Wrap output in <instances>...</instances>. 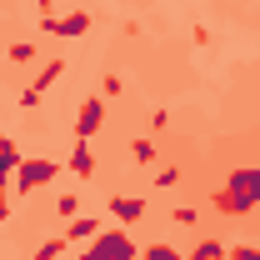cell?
<instances>
[{
    "label": "cell",
    "instance_id": "1",
    "mask_svg": "<svg viewBox=\"0 0 260 260\" xmlns=\"http://www.w3.org/2000/svg\"><path fill=\"white\" fill-rule=\"evenodd\" d=\"M215 205H220V215H245V210H255V205H260V165L235 170L230 185L215 195Z\"/></svg>",
    "mask_w": 260,
    "mask_h": 260
},
{
    "label": "cell",
    "instance_id": "2",
    "mask_svg": "<svg viewBox=\"0 0 260 260\" xmlns=\"http://www.w3.org/2000/svg\"><path fill=\"white\" fill-rule=\"evenodd\" d=\"M90 245H95V250H90L95 260H140V245L130 240L125 230H105V235H95Z\"/></svg>",
    "mask_w": 260,
    "mask_h": 260
},
{
    "label": "cell",
    "instance_id": "3",
    "mask_svg": "<svg viewBox=\"0 0 260 260\" xmlns=\"http://www.w3.org/2000/svg\"><path fill=\"white\" fill-rule=\"evenodd\" d=\"M55 170H60V165L45 160V155H35V160H20V170H15V190L30 195V190H40V185H50V180H55Z\"/></svg>",
    "mask_w": 260,
    "mask_h": 260
},
{
    "label": "cell",
    "instance_id": "4",
    "mask_svg": "<svg viewBox=\"0 0 260 260\" xmlns=\"http://www.w3.org/2000/svg\"><path fill=\"white\" fill-rule=\"evenodd\" d=\"M40 30H45V35H60V40L85 35V30H90V10H75V15H40Z\"/></svg>",
    "mask_w": 260,
    "mask_h": 260
},
{
    "label": "cell",
    "instance_id": "5",
    "mask_svg": "<svg viewBox=\"0 0 260 260\" xmlns=\"http://www.w3.org/2000/svg\"><path fill=\"white\" fill-rule=\"evenodd\" d=\"M100 125H105V100H100V95L80 100V110H75V140H90V135H100Z\"/></svg>",
    "mask_w": 260,
    "mask_h": 260
},
{
    "label": "cell",
    "instance_id": "6",
    "mask_svg": "<svg viewBox=\"0 0 260 260\" xmlns=\"http://www.w3.org/2000/svg\"><path fill=\"white\" fill-rule=\"evenodd\" d=\"M60 70H65V60H60V55H55V60H50V65H45V70H40V75H35V85H30V90H25V95H20V110H35V105L45 100V90H50V85L60 80Z\"/></svg>",
    "mask_w": 260,
    "mask_h": 260
},
{
    "label": "cell",
    "instance_id": "7",
    "mask_svg": "<svg viewBox=\"0 0 260 260\" xmlns=\"http://www.w3.org/2000/svg\"><path fill=\"white\" fill-rule=\"evenodd\" d=\"M110 210H115L120 225H135V220L145 215V200H140V195H110Z\"/></svg>",
    "mask_w": 260,
    "mask_h": 260
},
{
    "label": "cell",
    "instance_id": "8",
    "mask_svg": "<svg viewBox=\"0 0 260 260\" xmlns=\"http://www.w3.org/2000/svg\"><path fill=\"white\" fill-rule=\"evenodd\" d=\"M70 170H75L80 180L95 175V150H90V140H75V150H70Z\"/></svg>",
    "mask_w": 260,
    "mask_h": 260
},
{
    "label": "cell",
    "instance_id": "9",
    "mask_svg": "<svg viewBox=\"0 0 260 260\" xmlns=\"http://www.w3.org/2000/svg\"><path fill=\"white\" fill-rule=\"evenodd\" d=\"M20 160H25V155H20V145H15V140H5V145H0V185H10V180H15Z\"/></svg>",
    "mask_w": 260,
    "mask_h": 260
},
{
    "label": "cell",
    "instance_id": "10",
    "mask_svg": "<svg viewBox=\"0 0 260 260\" xmlns=\"http://www.w3.org/2000/svg\"><path fill=\"white\" fill-rule=\"evenodd\" d=\"M95 235H100V220H90V215H75V220H70V230H65V240H70V245L95 240Z\"/></svg>",
    "mask_w": 260,
    "mask_h": 260
},
{
    "label": "cell",
    "instance_id": "11",
    "mask_svg": "<svg viewBox=\"0 0 260 260\" xmlns=\"http://www.w3.org/2000/svg\"><path fill=\"white\" fill-rule=\"evenodd\" d=\"M225 240H215V235H205V240H195L190 245V260H225Z\"/></svg>",
    "mask_w": 260,
    "mask_h": 260
},
{
    "label": "cell",
    "instance_id": "12",
    "mask_svg": "<svg viewBox=\"0 0 260 260\" xmlns=\"http://www.w3.org/2000/svg\"><path fill=\"white\" fill-rule=\"evenodd\" d=\"M60 250H70V240H60V235H50V240H40V250H35V260H60Z\"/></svg>",
    "mask_w": 260,
    "mask_h": 260
},
{
    "label": "cell",
    "instance_id": "13",
    "mask_svg": "<svg viewBox=\"0 0 260 260\" xmlns=\"http://www.w3.org/2000/svg\"><path fill=\"white\" fill-rule=\"evenodd\" d=\"M55 215H60V220H75V215H80V200H75V195H55Z\"/></svg>",
    "mask_w": 260,
    "mask_h": 260
},
{
    "label": "cell",
    "instance_id": "14",
    "mask_svg": "<svg viewBox=\"0 0 260 260\" xmlns=\"http://www.w3.org/2000/svg\"><path fill=\"white\" fill-rule=\"evenodd\" d=\"M10 60H15V65H30V60H35V45H30V40H20V45H10Z\"/></svg>",
    "mask_w": 260,
    "mask_h": 260
},
{
    "label": "cell",
    "instance_id": "15",
    "mask_svg": "<svg viewBox=\"0 0 260 260\" xmlns=\"http://www.w3.org/2000/svg\"><path fill=\"white\" fill-rule=\"evenodd\" d=\"M130 155H135L140 165H150V160H155V145H150V140H135V145H130Z\"/></svg>",
    "mask_w": 260,
    "mask_h": 260
},
{
    "label": "cell",
    "instance_id": "16",
    "mask_svg": "<svg viewBox=\"0 0 260 260\" xmlns=\"http://www.w3.org/2000/svg\"><path fill=\"white\" fill-rule=\"evenodd\" d=\"M140 250H145L140 260H175V250H170V245H140Z\"/></svg>",
    "mask_w": 260,
    "mask_h": 260
},
{
    "label": "cell",
    "instance_id": "17",
    "mask_svg": "<svg viewBox=\"0 0 260 260\" xmlns=\"http://www.w3.org/2000/svg\"><path fill=\"white\" fill-rule=\"evenodd\" d=\"M155 185H160V190H170V185H180V170H175V165H170V170H155Z\"/></svg>",
    "mask_w": 260,
    "mask_h": 260
},
{
    "label": "cell",
    "instance_id": "18",
    "mask_svg": "<svg viewBox=\"0 0 260 260\" xmlns=\"http://www.w3.org/2000/svg\"><path fill=\"white\" fill-rule=\"evenodd\" d=\"M110 95H120V75H105L100 80V100H110Z\"/></svg>",
    "mask_w": 260,
    "mask_h": 260
},
{
    "label": "cell",
    "instance_id": "19",
    "mask_svg": "<svg viewBox=\"0 0 260 260\" xmlns=\"http://www.w3.org/2000/svg\"><path fill=\"white\" fill-rule=\"evenodd\" d=\"M230 260H260V245H235Z\"/></svg>",
    "mask_w": 260,
    "mask_h": 260
},
{
    "label": "cell",
    "instance_id": "20",
    "mask_svg": "<svg viewBox=\"0 0 260 260\" xmlns=\"http://www.w3.org/2000/svg\"><path fill=\"white\" fill-rule=\"evenodd\" d=\"M10 215V185H0V220Z\"/></svg>",
    "mask_w": 260,
    "mask_h": 260
},
{
    "label": "cell",
    "instance_id": "21",
    "mask_svg": "<svg viewBox=\"0 0 260 260\" xmlns=\"http://www.w3.org/2000/svg\"><path fill=\"white\" fill-rule=\"evenodd\" d=\"M175 260H190V255H175Z\"/></svg>",
    "mask_w": 260,
    "mask_h": 260
},
{
    "label": "cell",
    "instance_id": "22",
    "mask_svg": "<svg viewBox=\"0 0 260 260\" xmlns=\"http://www.w3.org/2000/svg\"><path fill=\"white\" fill-rule=\"evenodd\" d=\"M0 145H5V135H0Z\"/></svg>",
    "mask_w": 260,
    "mask_h": 260
},
{
    "label": "cell",
    "instance_id": "23",
    "mask_svg": "<svg viewBox=\"0 0 260 260\" xmlns=\"http://www.w3.org/2000/svg\"><path fill=\"white\" fill-rule=\"evenodd\" d=\"M225 260H230V255H225Z\"/></svg>",
    "mask_w": 260,
    "mask_h": 260
}]
</instances>
